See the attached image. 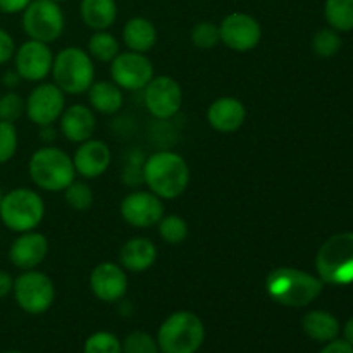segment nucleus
I'll return each mask as SVG.
<instances>
[{"label":"nucleus","instance_id":"38","mask_svg":"<svg viewBox=\"0 0 353 353\" xmlns=\"http://www.w3.org/2000/svg\"><path fill=\"white\" fill-rule=\"evenodd\" d=\"M319 353H353V347L348 341L338 340L336 338V340L326 343V347H324Z\"/></svg>","mask_w":353,"mask_h":353},{"label":"nucleus","instance_id":"46","mask_svg":"<svg viewBox=\"0 0 353 353\" xmlns=\"http://www.w3.org/2000/svg\"><path fill=\"white\" fill-rule=\"evenodd\" d=\"M0 16H2V12H0Z\"/></svg>","mask_w":353,"mask_h":353},{"label":"nucleus","instance_id":"31","mask_svg":"<svg viewBox=\"0 0 353 353\" xmlns=\"http://www.w3.org/2000/svg\"><path fill=\"white\" fill-rule=\"evenodd\" d=\"M341 38L336 30L333 28H324L319 30L312 38V50L319 57H333L340 52Z\"/></svg>","mask_w":353,"mask_h":353},{"label":"nucleus","instance_id":"35","mask_svg":"<svg viewBox=\"0 0 353 353\" xmlns=\"http://www.w3.org/2000/svg\"><path fill=\"white\" fill-rule=\"evenodd\" d=\"M19 138L14 124L0 121V165L7 164L16 155Z\"/></svg>","mask_w":353,"mask_h":353},{"label":"nucleus","instance_id":"24","mask_svg":"<svg viewBox=\"0 0 353 353\" xmlns=\"http://www.w3.org/2000/svg\"><path fill=\"white\" fill-rule=\"evenodd\" d=\"M79 14L83 23L95 31H105L116 23L117 3L116 0H81Z\"/></svg>","mask_w":353,"mask_h":353},{"label":"nucleus","instance_id":"13","mask_svg":"<svg viewBox=\"0 0 353 353\" xmlns=\"http://www.w3.org/2000/svg\"><path fill=\"white\" fill-rule=\"evenodd\" d=\"M221 41L234 52H250L261 43L262 28L254 16L231 12L219 24Z\"/></svg>","mask_w":353,"mask_h":353},{"label":"nucleus","instance_id":"41","mask_svg":"<svg viewBox=\"0 0 353 353\" xmlns=\"http://www.w3.org/2000/svg\"><path fill=\"white\" fill-rule=\"evenodd\" d=\"M343 340L348 341L353 347V317H350L343 326Z\"/></svg>","mask_w":353,"mask_h":353},{"label":"nucleus","instance_id":"42","mask_svg":"<svg viewBox=\"0 0 353 353\" xmlns=\"http://www.w3.org/2000/svg\"><path fill=\"white\" fill-rule=\"evenodd\" d=\"M41 140H55V130L50 126H41Z\"/></svg>","mask_w":353,"mask_h":353},{"label":"nucleus","instance_id":"19","mask_svg":"<svg viewBox=\"0 0 353 353\" xmlns=\"http://www.w3.org/2000/svg\"><path fill=\"white\" fill-rule=\"evenodd\" d=\"M247 119V109L243 102L234 97H221L214 100L207 109V121L219 133H234Z\"/></svg>","mask_w":353,"mask_h":353},{"label":"nucleus","instance_id":"25","mask_svg":"<svg viewBox=\"0 0 353 353\" xmlns=\"http://www.w3.org/2000/svg\"><path fill=\"white\" fill-rule=\"evenodd\" d=\"M88 100L93 110L105 116L119 112L123 107V90L114 81H93L88 88Z\"/></svg>","mask_w":353,"mask_h":353},{"label":"nucleus","instance_id":"33","mask_svg":"<svg viewBox=\"0 0 353 353\" xmlns=\"http://www.w3.org/2000/svg\"><path fill=\"white\" fill-rule=\"evenodd\" d=\"M85 353H123V343L109 331H97L86 338Z\"/></svg>","mask_w":353,"mask_h":353},{"label":"nucleus","instance_id":"9","mask_svg":"<svg viewBox=\"0 0 353 353\" xmlns=\"http://www.w3.org/2000/svg\"><path fill=\"white\" fill-rule=\"evenodd\" d=\"M12 295L21 310L31 316L47 312L55 300L54 281L45 272L23 271L14 279Z\"/></svg>","mask_w":353,"mask_h":353},{"label":"nucleus","instance_id":"45","mask_svg":"<svg viewBox=\"0 0 353 353\" xmlns=\"http://www.w3.org/2000/svg\"><path fill=\"white\" fill-rule=\"evenodd\" d=\"M54 2H57V3H62V2H68V0H54Z\"/></svg>","mask_w":353,"mask_h":353},{"label":"nucleus","instance_id":"7","mask_svg":"<svg viewBox=\"0 0 353 353\" xmlns=\"http://www.w3.org/2000/svg\"><path fill=\"white\" fill-rule=\"evenodd\" d=\"M45 203L31 188H14L3 193L0 203V221L12 233H26L37 230L43 221Z\"/></svg>","mask_w":353,"mask_h":353},{"label":"nucleus","instance_id":"4","mask_svg":"<svg viewBox=\"0 0 353 353\" xmlns=\"http://www.w3.org/2000/svg\"><path fill=\"white\" fill-rule=\"evenodd\" d=\"M316 269L321 281L333 286L353 283V231H345L327 238L316 257Z\"/></svg>","mask_w":353,"mask_h":353},{"label":"nucleus","instance_id":"23","mask_svg":"<svg viewBox=\"0 0 353 353\" xmlns=\"http://www.w3.org/2000/svg\"><path fill=\"white\" fill-rule=\"evenodd\" d=\"M302 330L310 340L319 343H330L340 334V323L333 314L326 310H310L303 316Z\"/></svg>","mask_w":353,"mask_h":353},{"label":"nucleus","instance_id":"17","mask_svg":"<svg viewBox=\"0 0 353 353\" xmlns=\"http://www.w3.org/2000/svg\"><path fill=\"white\" fill-rule=\"evenodd\" d=\"M110 162H112V154H110L109 145L102 140H93V138L79 143L72 155L76 174L86 179L100 178L109 169Z\"/></svg>","mask_w":353,"mask_h":353},{"label":"nucleus","instance_id":"10","mask_svg":"<svg viewBox=\"0 0 353 353\" xmlns=\"http://www.w3.org/2000/svg\"><path fill=\"white\" fill-rule=\"evenodd\" d=\"M110 78L121 90L138 92L154 78V65L150 59L140 52H119L110 62Z\"/></svg>","mask_w":353,"mask_h":353},{"label":"nucleus","instance_id":"29","mask_svg":"<svg viewBox=\"0 0 353 353\" xmlns=\"http://www.w3.org/2000/svg\"><path fill=\"white\" fill-rule=\"evenodd\" d=\"M190 38H192V43L196 48H202V50H210V48L216 47L221 41L219 34V26L212 21H200L190 31Z\"/></svg>","mask_w":353,"mask_h":353},{"label":"nucleus","instance_id":"44","mask_svg":"<svg viewBox=\"0 0 353 353\" xmlns=\"http://www.w3.org/2000/svg\"><path fill=\"white\" fill-rule=\"evenodd\" d=\"M2 199H3V193H2V190H0V203H2Z\"/></svg>","mask_w":353,"mask_h":353},{"label":"nucleus","instance_id":"14","mask_svg":"<svg viewBox=\"0 0 353 353\" xmlns=\"http://www.w3.org/2000/svg\"><path fill=\"white\" fill-rule=\"evenodd\" d=\"M54 55L48 43L37 40H26L14 54V65L21 79L40 83L52 72Z\"/></svg>","mask_w":353,"mask_h":353},{"label":"nucleus","instance_id":"12","mask_svg":"<svg viewBox=\"0 0 353 353\" xmlns=\"http://www.w3.org/2000/svg\"><path fill=\"white\" fill-rule=\"evenodd\" d=\"M65 109V93L55 83H40L26 99V116L37 126H50Z\"/></svg>","mask_w":353,"mask_h":353},{"label":"nucleus","instance_id":"8","mask_svg":"<svg viewBox=\"0 0 353 353\" xmlns=\"http://www.w3.org/2000/svg\"><path fill=\"white\" fill-rule=\"evenodd\" d=\"M21 24L30 40L52 43L64 33L65 17L61 3L54 0H31L23 10Z\"/></svg>","mask_w":353,"mask_h":353},{"label":"nucleus","instance_id":"16","mask_svg":"<svg viewBox=\"0 0 353 353\" xmlns=\"http://www.w3.org/2000/svg\"><path fill=\"white\" fill-rule=\"evenodd\" d=\"M90 288L100 302L116 303L128 292V276L121 265L102 262L90 274Z\"/></svg>","mask_w":353,"mask_h":353},{"label":"nucleus","instance_id":"22","mask_svg":"<svg viewBox=\"0 0 353 353\" xmlns=\"http://www.w3.org/2000/svg\"><path fill=\"white\" fill-rule=\"evenodd\" d=\"M123 41L130 50L145 54L154 48L155 41H157V30L147 17H131L123 28Z\"/></svg>","mask_w":353,"mask_h":353},{"label":"nucleus","instance_id":"36","mask_svg":"<svg viewBox=\"0 0 353 353\" xmlns=\"http://www.w3.org/2000/svg\"><path fill=\"white\" fill-rule=\"evenodd\" d=\"M14 54H16V43H14L12 34L0 28V65L14 59Z\"/></svg>","mask_w":353,"mask_h":353},{"label":"nucleus","instance_id":"28","mask_svg":"<svg viewBox=\"0 0 353 353\" xmlns=\"http://www.w3.org/2000/svg\"><path fill=\"white\" fill-rule=\"evenodd\" d=\"M159 234L169 245H179L188 238V223L181 216H162L159 221Z\"/></svg>","mask_w":353,"mask_h":353},{"label":"nucleus","instance_id":"21","mask_svg":"<svg viewBox=\"0 0 353 353\" xmlns=\"http://www.w3.org/2000/svg\"><path fill=\"white\" fill-rule=\"evenodd\" d=\"M157 261V247L148 238L137 236L128 240L119 250L121 268L130 272H143Z\"/></svg>","mask_w":353,"mask_h":353},{"label":"nucleus","instance_id":"2","mask_svg":"<svg viewBox=\"0 0 353 353\" xmlns=\"http://www.w3.org/2000/svg\"><path fill=\"white\" fill-rule=\"evenodd\" d=\"M143 183L159 199H178L190 185L188 162L176 152H155L143 161Z\"/></svg>","mask_w":353,"mask_h":353},{"label":"nucleus","instance_id":"3","mask_svg":"<svg viewBox=\"0 0 353 353\" xmlns=\"http://www.w3.org/2000/svg\"><path fill=\"white\" fill-rule=\"evenodd\" d=\"M205 340V326L196 314L178 310L161 324L157 333L159 352L196 353Z\"/></svg>","mask_w":353,"mask_h":353},{"label":"nucleus","instance_id":"1","mask_svg":"<svg viewBox=\"0 0 353 353\" xmlns=\"http://www.w3.org/2000/svg\"><path fill=\"white\" fill-rule=\"evenodd\" d=\"M321 278L295 268L272 269L265 278V292L272 302L283 307H307L323 293Z\"/></svg>","mask_w":353,"mask_h":353},{"label":"nucleus","instance_id":"5","mask_svg":"<svg viewBox=\"0 0 353 353\" xmlns=\"http://www.w3.org/2000/svg\"><path fill=\"white\" fill-rule=\"evenodd\" d=\"M31 181L43 192H64L74 181L72 157L57 147H41L31 155L28 164Z\"/></svg>","mask_w":353,"mask_h":353},{"label":"nucleus","instance_id":"18","mask_svg":"<svg viewBox=\"0 0 353 353\" xmlns=\"http://www.w3.org/2000/svg\"><path fill=\"white\" fill-rule=\"evenodd\" d=\"M48 254V240L38 231H26L12 241L9 248V261L21 271H31L45 261Z\"/></svg>","mask_w":353,"mask_h":353},{"label":"nucleus","instance_id":"20","mask_svg":"<svg viewBox=\"0 0 353 353\" xmlns=\"http://www.w3.org/2000/svg\"><path fill=\"white\" fill-rule=\"evenodd\" d=\"M59 128L61 133L72 143H83L93 137L97 128L95 114L90 107L74 103V105L64 109L59 117Z\"/></svg>","mask_w":353,"mask_h":353},{"label":"nucleus","instance_id":"34","mask_svg":"<svg viewBox=\"0 0 353 353\" xmlns=\"http://www.w3.org/2000/svg\"><path fill=\"white\" fill-rule=\"evenodd\" d=\"M123 353H159L157 338L145 331H133L124 338Z\"/></svg>","mask_w":353,"mask_h":353},{"label":"nucleus","instance_id":"11","mask_svg":"<svg viewBox=\"0 0 353 353\" xmlns=\"http://www.w3.org/2000/svg\"><path fill=\"white\" fill-rule=\"evenodd\" d=\"M143 100L152 116L162 121L171 119L181 109V86L171 76H154L143 88Z\"/></svg>","mask_w":353,"mask_h":353},{"label":"nucleus","instance_id":"26","mask_svg":"<svg viewBox=\"0 0 353 353\" xmlns=\"http://www.w3.org/2000/svg\"><path fill=\"white\" fill-rule=\"evenodd\" d=\"M324 17L336 31L353 30V0H326Z\"/></svg>","mask_w":353,"mask_h":353},{"label":"nucleus","instance_id":"37","mask_svg":"<svg viewBox=\"0 0 353 353\" xmlns=\"http://www.w3.org/2000/svg\"><path fill=\"white\" fill-rule=\"evenodd\" d=\"M31 0H0V12L2 14H19L30 6Z\"/></svg>","mask_w":353,"mask_h":353},{"label":"nucleus","instance_id":"39","mask_svg":"<svg viewBox=\"0 0 353 353\" xmlns=\"http://www.w3.org/2000/svg\"><path fill=\"white\" fill-rule=\"evenodd\" d=\"M14 288V278L7 271L0 269V300H3L6 296H9L12 293Z\"/></svg>","mask_w":353,"mask_h":353},{"label":"nucleus","instance_id":"32","mask_svg":"<svg viewBox=\"0 0 353 353\" xmlns=\"http://www.w3.org/2000/svg\"><path fill=\"white\" fill-rule=\"evenodd\" d=\"M26 112V100L19 93L9 90L0 95V121L14 124Z\"/></svg>","mask_w":353,"mask_h":353},{"label":"nucleus","instance_id":"6","mask_svg":"<svg viewBox=\"0 0 353 353\" xmlns=\"http://www.w3.org/2000/svg\"><path fill=\"white\" fill-rule=\"evenodd\" d=\"M54 83L68 95L88 92L95 79V65L88 52L79 47H65L54 57Z\"/></svg>","mask_w":353,"mask_h":353},{"label":"nucleus","instance_id":"15","mask_svg":"<svg viewBox=\"0 0 353 353\" xmlns=\"http://www.w3.org/2000/svg\"><path fill=\"white\" fill-rule=\"evenodd\" d=\"M121 216L133 228L155 226L164 216L162 199H159L155 193L143 192V190L131 192L121 202Z\"/></svg>","mask_w":353,"mask_h":353},{"label":"nucleus","instance_id":"27","mask_svg":"<svg viewBox=\"0 0 353 353\" xmlns=\"http://www.w3.org/2000/svg\"><path fill=\"white\" fill-rule=\"evenodd\" d=\"M90 57L99 62H112L119 54V41L114 34L105 31H97L88 40Z\"/></svg>","mask_w":353,"mask_h":353},{"label":"nucleus","instance_id":"43","mask_svg":"<svg viewBox=\"0 0 353 353\" xmlns=\"http://www.w3.org/2000/svg\"><path fill=\"white\" fill-rule=\"evenodd\" d=\"M3 353H24V352H19V350H9V352H3Z\"/></svg>","mask_w":353,"mask_h":353},{"label":"nucleus","instance_id":"30","mask_svg":"<svg viewBox=\"0 0 353 353\" xmlns=\"http://www.w3.org/2000/svg\"><path fill=\"white\" fill-rule=\"evenodd\" d=\"M64 200L71 209L83 212L93 205V192L85 181H76L74 179L71 185L65 186Z\"/></svg>","mask_w":353,"mask_h":353},{"label":"nucleus","instance_id":"40","mask_svg":"<svg viewBox=\"0 0 353 353\" xmlns=\"http://www.w3.org/2000/svg\"><path fill=\"white\" fill-rule=\"evenodd\" d=\"M2 83H3V86H7L9 90H14L21 83V76L17 74L16 69H14V71H7V72H3Z\"/></svg>","mask_w":353,"mask_h":353}]
</instances>
